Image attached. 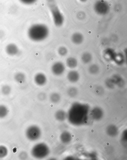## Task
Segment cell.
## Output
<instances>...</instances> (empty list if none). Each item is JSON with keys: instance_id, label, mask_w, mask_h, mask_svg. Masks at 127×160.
Returning <instances> with one entry per match:
<instances>
[{"instance_id": "1", "label": "cell", "mask_w": 127, "mask_h": 160, "mask_svg": "<svg viewBox=\"0 0 127 160\" xmlns=\"http://www.w3.org/2000/svg\"><path fill=\"white\" fill-rule=\"evenodd\" d=\"M89 109L87 106L76 102L72 106L67 114V118L71 124L81 125L86 123L88 117Z\"/></svg>"}, {"instance_id": "2", "label": "cell", "mask_w": 127, "mask_h": 160, "mask_svg": "<svg viewBox=\"0 0 127 160\" xmlns=\"http://www.w3.org/2000/svg\"><path fill=\"white\" fill-rule=\"evenodd\" d=\"M49 35V28L47 25L42 24H33L29 27L27 31L28 38L35 42L45 40Z\"/></svg>"}, {"instance_id": "3", "label": "cell", "mask_w": 127, "mask_h": 160, "mask_svg": "<svg viewBox=\"0 0 127 160\" xmlns=\"http://www.w3.org/2000/svg\"><path fill=\"white\" fill-rule=\"evenodd\" d=\"M48 4L54 24L59 27H61L64 24V17L57 5L56 1L55 0H48Z\"/></svg>"}, {"instance_id": "4", "label": "cell", "mask_w": 127, "mask_h": 160, "mask_svg": "<svg viewBox=\"0 0 127 160\" xmlns=\"http://www.w3.org/2000/svg\"><path fill=\"white\" fill-rule=\"evenodd\" d=\"M50 150L49 147L46 144L40 143L35 145L31 150V154L36 159H43L49 155Z\"/></svg>"}, {"instance_id": "5", "label": "cell", "mask_w": 127, "mask_h": 160, "mask_svg": "<svg viewBox=\"0 0 127 160\" xmlns=\"http://www.w3.org/2000/svg\"><path fill=\"white\" fill-rule=\"evenodd\" d=\"M25 136L28 140L35 142L38 140L41 135V129L36 125L29 126L25 131Z\"/></svg>"}, {"instance_id": "6", "label": "cell", "mask_w": 127, "mask_h": 160, "mask_svg": "<svg viewBox=\"0 0 127 160\" xmlns=\"http://www.w3.org/2000/svg\"><path fill=\"white\" fill-rule=\"evenodd\" d=\"M94 11L100 16H105L109 13L110 6L109 3L105 0H98L94 5Z\"/></svg>"}, {"instance_id": "7", "label": "cell", "mask_w": 127, "mask_h": 160, "mask_svg": "<svg viewBox=\"0 0 127 160\" xmlns=\"http://www.w3.org/2000/svg\"><path fill=\"white\" fill-rule=\"evenodd\" d=\"M65 70V66L62 62H55L51 67V71L54 75L60 76L63 74Z\"/></svg>"}, {"instance_id": "8", "label": "cell", "mask_w": 127, "mask_h": 160, "mask_svg": "<svg viewBox=\"0 0 127 160\" xmlns=\"http://www.w3.org/2000/svg\"><path fill=\"white\" fill-rule=\"evenodd\" d=\"M90 116L94 120L99 121L103 117L104 112L99 107H95L91 111Z\"/></svg>"}, {"instance_id": "9", "label": "cell", "mask_w": 127, "mask_h": 160, "mask_svg": "<svg viewBox=\"0 0 127 160\" xmlns=\"http://www.w3.org/2000/svg\"><path fill=\"white\" fill-rule=\"evenodd\" d=\"M34 81L35 83L39 86H43L47 83V77L44 73H38L34 76Z\"/></svg>"}, {"instance_id": "10", "label": "cell", "mask_w": 127, "mask_h": 160, "mask_svg": "<svg viewBox=\"0 0 127 160\" xmlns=\"http://www.w3.org/2000/svg\"><path fill=\"white\" fill-rule=\"evenodd\" d=\"M6 53L11 56H14L18 54L19 49L18 46L14 43H9L5 47Z\"/></svg>"}, {"instance_id": "11", "label": "cell", "mask_w": 127, "mask_h": 160, "mask_svg": "<svg viewBox=\"0 0 127 160\" xmlns=\"http://www.w3.org/2000/svg\"><path fill=\"white\" fill-rule=\"evenodd\" d=\"M84 37L82 33L76 32L73 34L71 37L72 42L76 45H80L83 42Z\"/></svg>"}, {"instance_id": "12", "label": "cell", "mask_w": 127, "mask_h": 160, "mask_svg": "<svg viewBox=\"0 0 127 160\" xmlns=\"http://www.w3.org/2000/svg\"><path fill=\"white\" fill-rule=\"evenodd\" d=\"M67 78L68 80L71 83L78 82L80 78V74L77 71L71 70L67 73Z\"/></svg>"}, {"instance_id": "13", "label": "cell", "mask_w": 127, "mask_h": 160, "mask_svg": "<svg viewBox=\"0 0 127 160\" xmlns=\"http://www.w3.org/2000/svg\"><path fill=\"white\" fill-rule=\"evenodd\" d=\"M60 139L62 143L65 144H67L71 143L72 140V137L69 132L65 131L60 134Z\"/></svg>"}, {"instance_id": "14", "label": "cell", "mask_w": 127, "mask_h": 160, "mask_svg": "<svg viewBox=\"0 0 127 160\" xmlns=\"http://www.w3.org/2000/svg\"><path fill=\"white\" fill-rule=\"evenodd\" d=\"M106 133L109 136L116 137L119 134V129L117 126L111 124L107 127Z\"/></svg>"}, {"instance_id": "15", "label": "cell", "mask_w": 127, "mask_h": 160, "mask_svg": "<svg viewBox=\"0 0 127 160\" xmlns=\"http://www.w3.org/2000/svg\"><path fill=\"white\" fill-rule=\"evenodd\" d=\"M55 118L58 121H64L67 118V114L64 111L59 110L55 113Z\"/></svg>"}, {"instance_id": "16", "label": "cell", "mask_w": 127, "mask_h": 160, "mask_svg": "<svg viewBox=\"0 0 127 160\" xmlns=\"http://www.w3.org/2000/svg\"><path fill=\"white\" fill-rule=\"evenodd\" d=\"M66 64L70 69H73L76 68L77 66L78 62L76 58L72 57H70L67 58L66 60Z\"/></svg>"}, {"instance_id": "17", "label": "cell", "mask_w": 127, "mask_h": 160, "mask_svg": "<svg viewBox=\"0 0 127 160\" xmlns=\"http://www.w3.org/2000/svg\"><path fill=\"white\" fill-rule=\"evenodd\" d=\"M92 55L88 52L83 53L81 57V60L84 64H88L92 61Z\"/></svg>"}, {"instance_id": "18", "label": "cell", "mask_w": 127, "mask_h": 160, "mask_svg": "<svg viewBox=\"0 0 127 160\" xmlns=\"http://www.w3.org/2000/svg\"><path fill=\"white\" fill-rule=\"evenodd\" d=\"M116 53L112 49H106L104 52V56L105 58L108 61L113 60Z\"/></svg>"}, {"instance_id": "19", "label": "cell", "mask_w": 127, "mask_h": 160, "mask_svg": "<svg viewBox=\"0 0 127 160\" xmlns=\"http://www.w3.org/2000/svg\"><path fill=\"white\" fill-rule=\"evenodd\" d=\"M14 79L16 82L20 84L24 83L26 79V76L24 73L18 72L14 75Z\"/></svg>"}, {"instance_id": "20", "label": "cell", "mask_w": 127, "mask_h": 160, "mask_svg": "<svg viewBox=\"0 0 127 160\" xmlns=\"http://www.w3.org/2000/svg\"><path fill=\"white\" fill-rule=\"evenodd\" d=\"M113 61L118 65H121L125 62V57L121 53L116 54Z\"/></svg>"}, {"instance_id": "21", "label": "cell", "mask_w": 127, "mask_h": 160, "mask_svg": "<svg viewBox=\"0 0 127 160\" xmlns=\"http://www.w3.org/2000/svg\"><path fill=\"white\" fill-rule=\"evenodd\" d=\"M8 113V109L6 106L0 105V119H3L6 117Z\"/></svg>"}, {"instance_id": "22", "label": "cell", "mask_w": 127, "mask_h": 160, "mask_svg": "<svg viewBox=\"0 0 127 160\" xmlns=\"http://www.w3.org/2000/svg\"><path fill=\"white\" fill-rule=\"evenodd\" d=\"M61 96L60 94L57 93H52L50 96V100L51 102L54 104H57L60 101Z\"/></svg>"}, {"instance_id": "23", "label": "cell", "mask_w": 127, "mask_h": 160, "mask_svg": "<svg viewBox=\"0 0 127 160\" xmlns=\"http://www.w3.org/2000/svg\"><path fill=\"white\" fill-rule=\"evenodd\" d=\"M88 70L90 74L92 75H95L99 72L100 68L99 66L97 64H93L89 66Z\"/></svg>"}, {"instance_id": "24", "label": "cell", "mask_w": 127, "mask_h": 160, "mask_svg": "<svg viewBox=\"0 0 127 160\" xmlns=\"http://www.w3.org/2000/svg\"><path fill=\"white\" fill-rule=\"evenodd\" d=\"M12 89L10 85H3L1 87V92L4 96L9 95L11 92Z\"/></svg>"}, {"instance_id": "25", "label": "cell", "mask_w": 127, "mask_h": 160, "mask_svg": "<svg viewBox=\"0 0 127 160\" xmlns=\"http://www.w3.org/2000/svg\"><path fill=\"white\" fill-rule=\"evenodd\" d=\"M8 154L7 148L4 145H0V159L5 158Z\"/></svg>"}, {"instance_id": "26", "label": "cell", "mask_w": 127, "mask_h": 160, "mask_svg": "<svg viewBox=\"0 0 127 160\" xmlns=\"http://www.w3.org/2000/svg\"><path fill=\"white\" fill-rule=\"evenodd\" d=\"M67 94L70 97H74L78 94L77 89L75 87H71L68 89L67 91Z\"/></svg>"}, {"instance_id": "27", "label": "cell", "mask_w": 127, "mask_h": 160, "mask_svg": "<svg viewBox=\"0 0 127 160\" xmlns=\"http://www.w3.org/2000/svg\"><path fill=\"white\" fill-rule=\"evenodd\" d=\"M58 53L61 56H65L68 53V49L65 47H60L58 49Z\"/></svg>"}, {"instance_id": "28", "label": "cell", "mask_w": 127, "mask_h": 160, "mask_svg": "<svg viewBox=\"0 0 127 160\" xmlns=\"http://www.w3.org/2000/svg\"><path fill=\"white\" fill-rule=\"evenodd\" d=\"M19 158L21 160H26L28 158V154L26 152H21L19 154Z\"/></svg>"}, {"instance_id": "29", "label": "cell", "mask_w": 127, "mask_h": 160, "mask_svg": "<svg viewBox=\"0 0 127 160\" xmlns=\"http://www.w3.org/2000/svg\"><path fill=\"white\" fill-rule=\"evenodd\" d=\"M22 3L26 5H31L35 3L37 0H19Z\"/></svg>"}, {"instance_id": "30", "label": "cell", "mask_w": 127, "mask_h": 160, "mask_svg": "<svg viewBox=\"0 0 127 160\" xmlns=\"http://www.w3.org/2000/svg\"><path fill=\"white\" fill-rule=\"evenodd\" d=\"M47 98L46 95L45 93H43V92H41L38 95V98L39 100L40 101H44V100L46 99Z\"/></svg>"}, {"instance_id": "31", "label": "cell", "mask_w": 127, "mask_h": 160, "mask_svg": "<svg viewBox=\"0 0 127 160\" xmlns=\"http://www.w3.org/2000/svg\"><path fill=\"white\" fill-rule=\"evenodd\" d=\"M121 141H122L126 145L127 143V130H124L122 133V135H121Z\"/></svg>"}, {"instance_id": "32", "label": "cell", "mask_w": 127, "mask_h": 160, "mask_svg": "<svg viewBox=\"0 0 127 160\" xmlns=\"http://www.w3.org/2000/svg\"><path fill=\"white\" fill-rule=\"evenodd\" d=\"M106 85H107L110 88H113L114 87V84L112 79H109L106 81Z\"/></svg>"}, {"instance_id": "33", "label": "cell", "mask_w": 127, "mask_h": 160, "mask_svg": "<svg viewBox=\"0 0 127 160\" xmlns=\"http://www.w3.org/2000/svg\"><path fill=\"white\" fill-rule=\"evenodd\" d=\"M83 13H78V18L79 19H83V18H84L85 17V16H82V14ZM85 16V15H84Z\"/></svg>"}, {"instance_id": "34", "label": "cell", "mask_w": 127, "mask_h": 160, "mask_svg": "<svg viewBox=\"0 0 127 160\" xmlns=\"http://www.w3.org/2000/svg\"><path fill=\"white\" fill-rule=\"evenodd\" d=\"M88 0H79V1H80L82 3L86 2Z\"/></svg>"}]
</instances>
